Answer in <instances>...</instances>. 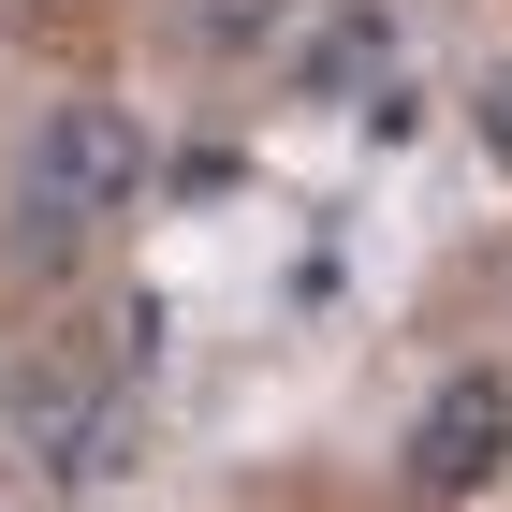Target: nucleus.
<instances>
[{"label":"nucleus","mask_w":512,"mask_h":512,"mask_svg":"<svg viewBox=\"0 0 512 512\" xmlns=\"http://www.w3.org/2000/svg\"><path fill=\"white\" fill-rule=\"evenodd\" d=\"M147 205V118L132 103H44L30 147H15V264H74Z\"/></svg>","instance_id":"nucleus-1"},{"label":"nucleus","mask_w":512,"mask_h":512,"mask_svg":"<svg viewBox=\"0 0 512 512\" xmlns=\"http://www.w3.org/2000/svg\"><path fill=\"white\" fill-rule=\"evenodd\" d=\"M469 147H483V161H498V176H512V59H498V74L469 88Z\"/></svg>","instance_id":"nucleus-6"},{"label":"nucleus","mask_w":512,"mask_h":512,"mask_svg":"<svg viewBox=\"0 0 512 512\" xmlns=\"http://www.w3.org/2000/svg\"><path fill=\"white\" fill-rule=\"evenodd\" d=\"M512 469V381L498 366H439V395L410 410V498H483V483Z\"/></svg>","instance_id":"nucleus-3"},{"label":"nucleus","mask_w":512,"mask_h":512,"mask_svg":"<svg viewBox=\"0 0 512 512\" xmlns=\"http://www.w3.org/2000/svg\"><path fill=\"white\" fill-rule=\"evenodd\" d=\"M0 439H15V469L30 483H118L132 469V381L103 366H30V381H0Z\"/></svg>","instance_id":"nucleus-2"},{"label":"nucleus","mask_w":512,"mask_h":512,"mask_svg":"<svg viewBox=\"0 0 512 512\" xmlns=\"http://www.w3.org/2000/svg\"><path fill=\"white\" fill-rule=\"evenodd\" d=\"M395 0H337V15H322L308 44H293V88H308V103H381L395 88Z\"/></svg>","instance_id":"nucleus-4"},{"label":"nucleus","mask_w":512,"mask_h":512,"mask_svg":"<svg viewBox=\"0 0 512 512\" xmlns=\"http://www.w3.org/2000/svg\"><path fill=\"white\" fill-rule=\"evenodd\" d=\"M176 30H191L205 59H264V44L293 30V0H176Z\"/></svg>","instance_id":"nucleus-5"}]
</instances>
